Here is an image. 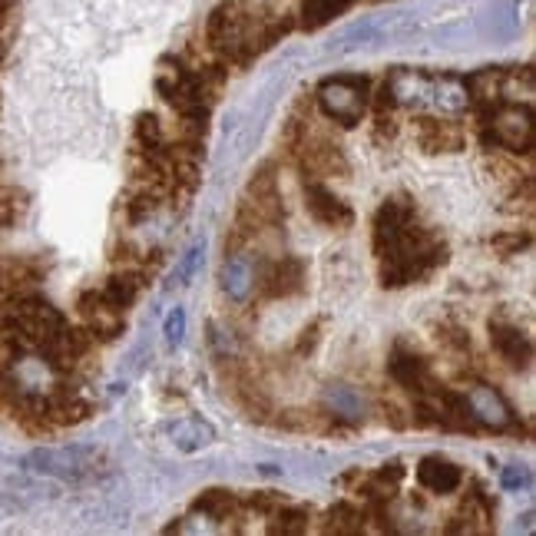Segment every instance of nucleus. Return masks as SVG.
Masks as SVG:
<instances>
[{
	"mask_svg": "<svg viewBox=\"0 0 536 536\" xmlns=\"http://www.w3.org/2000/svg\"><path fill=\"white\" fill-rule=\"evenodd\" d=\"M374 255L381 262V282L401 288L441 268L447 262V245L417 222L411 202L391 199L374 216Z\"/></svg>",
	"mask_w": 536,
	"mask_h": 536,
	"instance_id": "1",
	"label": "nucleus"
},
{
	"mask_svg": "<svg viewBox=\"0 0 536 536\" xmlns=\"http://www.w3.org/2000/svg\"><path fill=\"white\" fill-rule=\"evenodd\" d=\"M288 20L265 14L262 7L249 0H225L209 14L206 24V50L222 67H242L255 53L272 47L278 37H285Z\"/></svg>",
	"mask_w": 536,
	"mask_h": 536,
	"instance_id": "2",
	"label": "nucleus"
},
{
	"mask_svg": "<svg viewBox=\"0 0 536 536\" xmlns=\"http://www.w3.org/2000/svg\"><path fill=\"white\" fill-rule=\"evenodd\" d=\"M368 80H358V77H338V80H328L321 87V106L331 120L345 123V126H355L364 113V103H368Z\"/></svg>",
	"mask_w": 536,
	"mask_h": 536,
	"instance_id": "3",
	"label": "nucleus"
},
{
	"mask_svg": "<svg viewBox=\"0 0 536 536\" xmlns=\"http://www.w3.org/2000/svg\"><path fill=\"white\" fill-rule=\"evenodd\" d=\"M80 318L87 325V335L90 338H103L110 341L123 331V312L116 305H110L103 298V292H87L80 295Z\"/></svg>",
	"mask_w": 536,
	"mask_h": 536,
	"instance_id": "4",
	"label": "nucleus"
},
{
	"mask_svg": "<svg viewBox=\"0 0 536 536\" xmlns=\"http://www.w3.org/2000/svg\"><path fill=\"white\" fill-rule=\"evenodd\" d=\"M388 371H391V378L401 384V388L414 391L417 398H421V394H427L437 384L431 378V368H427V361L421 355H414V351H407L404 345L394 348V355L388 361Z\"/></svg>",
	"mask_w": 536,
	"mask_h": 536,
	"instance_id": "5",
	"label": "nucleus"
},
{
	"mask_svg": "<svg viewBox=\"0 0 536 536\" xmlns=\"http://www.w3.org/2000/svg\"><path fill=\"white\" fill-rule=\"evenodd\" d=\"M490 341L493 351L510 364V368H530L533 361V341L523 335L520 328L507 325V321H490Z\"/></svg>",
	"mask_w": 536,
	"mask_h": 536,
	"instance_id": "6",
	"label": "nucleus"
},
{
	"mask_svg": "<svg viewBox=\"0 0 536 536\" xmlns=\"http://www.w3.org/2000/svg\"><path fill=\"white\" fill-rule=\"evenodd\" d=\"M305 288V262L302 259H282L275 262L268 272L262 275L259 295L262 298H292Z\"/></svg>",
	"mask_w": 536,
	"mask_h": 536,
	"instance_id": "7",
	"label": "nucleus"
},
{
	"mask_svg": "<svg viewBox=\"0 0 536 536\" xmlns=\"http://www.w3.org/2000/svg\"><path fill=\"white\" fill-rule=\"evenodd\" d=\"M305 206L308 212L321 222V225H331V229H341V225H351V209L341 202L335 192H331L328 186H321V182H308L305 186Z\"/></svg>",
	"mask_w": 536,
	"mask_h": 536,
	"instance_id": "8",
	"label": "nucleus"
},
{
	"mask_svg": "<svg viewBox=\"0 0 536 536\" xmlns=\"http://www.w3.org/2000/svg\"><path fill=\"white\" fill-rule=\"evenodd\" d=\"M302 159H305V169H312L315 176H345L348 173V159L341 153V146L328 143V139L305 136Z\"/></svg>",
	"mask_w": 536,
	"mask_h": 536,
	"instance_id": "9",
	"label": "nucleus"
},
{
	"mask_svg": "<svg viewBox=\"0 0 536 536\" xmlns=\"http://www.w3.org/2000/svg\"><path fill=\"white\" fill-rule=\"evenodd\" d=\"M417 136L427 153H457L464 146V130L450 120H417Z\"/></svg>",
	"mask_w": 536,
	"mask_h": 536,
	"instance_id": "10",
	"label": "nucleus"
},
{
	"mask_svg": "<svg viewBox=\"0 0 536 536\" xmlns=\"http://www.w3.org/2000/svg\"><path fill=\"white\" fill-rule=\"evenodd\" d=\"M40 275H44V268L30 259H7L0 262V298L7 295H17V292H30Z\"/></svg>",
	"mask_w": 536,
	"mask_h": 536,
	"instance_id": "11",
	"label": "nucleus"
},
{
	"mask_svg": "<svg viewBox=\"0 0 536 536\" xmlns=\"http://www.w3.org/2000/svg\"><path fill=\"white\" fill-rule=\"evenodd\" d=\"M417 480H421V487H427L431 493H450L460 487V474L457 464H450L444 457H424L421 467H417Z\"/></svg>",
	"mask_w": 536,
	"mask_h": 536,
	"instance_id": "12",
	"label": "nucleus"
},
{
	"mask_svg": "<svg viewBox=\"0 0 536 536\" xmlns=\"http://www.w3.org/2000/svg\"><path fill=\"white\" fill-rule=\"evenodd\" d=\"M202 517H209V520H216V523H225V520H239L242 517V497L239 493H232V490H206V493H199L196 503H192Z\"/></svg>",
	"mask_w": 536,
	"mask_h": 536,
	"instance_id": "13",
	"label": "nucleus"
},
{
	"mask_svg": "<svg viewBox=\"0 0 536 536\" xmlns=\"http://www.w3.org/2000/svg\"><path fill=\"white\" fill-rule=\"evenodd\" d=\"M139 275H133V272H123V275H113L110 282L103 285V298L110 305H116L120 312H126L133 302H136V295H139Z\"/></svg>",
	"mask_w": 536,
	"mask_h": 536,
	"instance_id": "14",
	"label": "nucleus"
},
{
	"mask_svg": "<svg viewBox=\"0 0 536 536\" xmlns=\"http://www.w3.org/2000/svg\"><path fill=\"white\" fill-rule=\"evenodd\" d=\"M368 513L351 507V503H338V507L328 510V523H325V533H364L368 530Z\"/></svg>",
	"mask_w": 536,
	"mask_h": 536,
	"instance_id": "15",
	"label": "nucleus"
},
{
	"mask_svg": "<svg viewBox=\"0 0 536 536\" xmlns=\"http://www.w3.org/2000/svg\"><path fill=\"white\" fill-rule=\"evenodd\" d=\"M308 513L305 507H292V503H282L278 510H272V523H268V533H305L308 530Z\"/></svg>",
	"mask_w": 536,
	"mask_h": 536,
	"instance_id": "16",
	"label": "nucleus"
},
{
	"mask_svg": "<svg viewBox=\"0 0 536 536\" xmlns=\"http://www.w3.org/2000/svg\"><path fill=\"white\" fill-rule=\"evenodd\" d=\"M156 209V192H139V196H133L130 202H126V212H130V219H143L149 216V212Z\"/></svg>",
	"mask_w": 536,
	"mask_h": 536,
	"instance_id": "17",
	"label": "nucleus"
},
{
	"mask_svg": "<svg viewBox=\"0 0 536 536\" xmlns=\"http://www.w3.org/2000/svg\"><path fill=\"white\" fill-rule=\"evenodd\" d=\"M441 338L447 341L450 348H457V351H470V338H467V331L454 325V321H444L441 325Z\"/></svg>",
	"mask_w": 536,
	"mask_h": 536,
	"instance_id": "18",
	"label": "nucleus"
}]
</instances>
